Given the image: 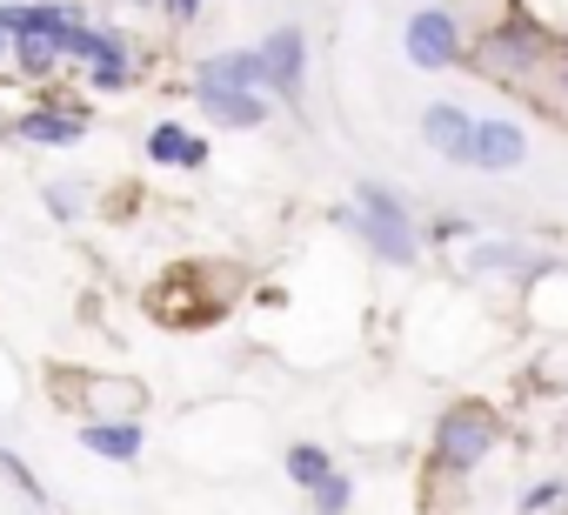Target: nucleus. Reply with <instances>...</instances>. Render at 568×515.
Instances as JSON below:
<instances>
[{"label": "nucleus", "instance_id": "nucleus-7", "mask_svg": "<svg viewBox=\"0 0 568 515\" xmlns=\"http://www.w3.org/2000/svg\"><path fill=\"white\" fill-rule=\"evenodd\" d=\"M187 101H194V114L207 128H227V134H261L274 121V108H281L261 88H227V81H194V74H187Z\"/></svg>", "mask_w": 568, "mask_h": 515}, {"label": "nucleus", "instance_id": "nucleus-11", "mask_svg": "<svg viewBox=\"0 0 568 515\" xmlns=\"http://www.w3.org/2000/svg\"><path fill=\"white\" fill-rule=\"evenodd\" d=\"M475 121L481 114H468L462 101H428L422 108V148L448 168H468L475 161Z\"/></svg>", "mask_w": 568, "mask_h": 515}, {"label": "nucleus", "instance_id": "nucleus-14", "mask_svg": "<svg viewBox=\"0 0 568 515\" xmlns=\"http://www.w3.org/2000/svg\"><path fill=\"white\" fill-rule=\"evenodd\" d=\"M462 269L475 282H521V275H548L555 269V254H535L528 241H475L462 254Z\"/></svg>", "mask_w": 568, "mask_h": 515}, {"label": "nucleus", "instance_id": "nucleus-2", "mask_svg": "<svg viewBox=\"0 0 568 515\" xmlns=\"http://www.w3.org/2000/svg\"><path fill=\"white\" fill-rule=\"evenodd\" d=\"M335 228H348L382 269H415L422 254H428V234H422V214L415 201L395 188V181H355V194L335 208Z\"/></svg>", "mask_w": 568, "mask_h": 515}, {"label": "nucleus", "instance_id": "nucleus-3", "mask_svg": "<svg viewBox=\"0 0 568 515\" xmlns=\"http://www.w3.org/2000/svg\"><path fill=\"white\" fill-rule=\"evenodd\" d=\"M501 435H508V422H501V408L495 402H481V395H455L442 415H435V428H428V462H435V475H475L495 448H501Z\"/></svg>", "mask_w": 568, "mask_h": 515}, {"label": "nucleus", "instance_id": "nucleus-9", "mask_svg": "<svg viewBox=\"0 0 568 515\" xmlns=\"http://www.w3.org/2000/svg\"><path fill=\"white\" fill-rule=\"evenodd\" d=\"M94 21L81 0H0V28H8L14 41H48V48H68V34ZM68 61V54H61Z\"/></svg>", "mask_w": 568, "mask_h": 515}, {"label": "nucleus", "instance_id": "nucleus-5", "mask_svg": "<svg viewBox=\"0 0 568 515\" xmlns=\"http://www.w3.org/2000/svg\"><path fill=\"white\" fill-rule=\"evenodd\" d=\"M468 48H475V28L448 0H428V8H415L402 21V61L415 74H455V68H468Z\"/></svg>", "mask_w": 568, "mask_h": 515}, {"label": "nucleus", "instance_id": "nucleus-13", "mask_svg": "<svg viewBox=\"0 0 568 515\" xmlns=\"http://www.w3.org/2000/svg\"><path fill=\"white\" fill-rule=\"evenodd\" d=\"M141 154H148L154 168L201 174V168L214 161V141H207V128H187V121H154V128L141 134Z\"/></svg>", "mask_w": 568, "mask_h": 515}, {"label": "nucleus", "instance_id": "nucleus-6", "mask_svg": "<svg viewBox=\"0 0 568 515\" xmlns=\"http://www.w3.org/2000/svg\"><path fill=\"white\" fill-rule=\"evenodd\" d=\"M94 128V101L68 94V88H41L21 114H14V141L21 148H81V134Z\"/></svg>", "mask_w": 568, "mask_h": 515}, {"label": "nucleus", "instance_id": "nucleus-15", "mask_svg": "<svg viewBox=\"0 0 568 515\" xmlns=\"http://www.w3.org/2000/svg\"><path fill=\"white\" fill-rule=\"evenodd\" d=\"M187 74H194V81H227V88H261V94H267V61H261V48H214V54H201Z\"/></svg>", "mask_w": 568, "mask_h": 515}, {"label": "nucleus", "instance_id": "nucleus-24", "mask_svg": "<svg viewBox=\"0 0 568 515\" xmlns=\"http://www.w3.org/2000/svg\"><path fill=\"white\" fill-rule=\"evenodd\" d=\"M0 74H14V34L0 28Z\"/></svg>", "mask_w": 568, "mask_h": 515}, {"label": "nucleus", "instance_id": "nucleus-17", "mask_svg": "<svg viewBox=\"0 0 568 515\" xmlns=\"http://www.w3.org/2000/svg\"><path fill=\"white\" fill-rule=\"evenodd\" d=\"M0 475H8V482H14L34 508H48V482H41V475H34V462H28V455H14L8 442H0Z\"/></svg>", "mask_w": 568, "mask_h": 515}, {"label": "nucleus", "instance_id": "nucleus-25", "mask_svg": "<svg viewBox=\"0 0 568 515\" xmlns=\"http://www.w3.org/2000/svg\"><path fill=\"white\" fill-rule=\"evenodd\" d=\"M8 141H14V114H8V108H0V148H8Z\"/></svg>", "mask_w": 568, "mask_h": 515}, {"label": "nucleus", "instance_id": "nucleus-18", "mask_svg": "<svg viewBox=\"0 0 568 515\" xmlns=\"http://www.w3.org/2000/svg\"><path fill=\"white\" fill-rule=\"evenodd\" d=\"M41 208H48L61 228H74V221L88 214V194H81L74 181H48V188H41Z\"/></svg>", "mask_w": 568, "mask_h": 515}, {"label": "nucleus", "instance_id": "nucleus-19", "mask_svg": "<svg viewBox=\"0 0 568 515\" xmlns=\"http://www.w3.org/2000/svg\"><path fill=\"white\" fill-rule=\"evenodd\" d=\"M308 508H315V515H348V508H355V475H342V468H335V475L308 495Z\"/></svg>", "mask_w": 568, "mask_h": 515}, {"label": "nucleus", "instance_id": "nucleus-26", "mask_svg": "<svg viewBox=\"0 0 568 515\" xmlns=\"http://www.w3.org/2000/svg\"><path fill=\"white\" fill-rule=\"evenodd\" d=\"M462 8H495V14H501V8H508V0H462Z\"/></svg>", "mask_w": 568, "mask_h": 515}, {"label": "nucleus", "instance_id": "nucleus-23", "mask_svg": "<svg viewBox=\"0 0 568 515\" xmlns=\"http://www.w3.org/2000/svg\"><path fill=\"white\" fill-rule=\"evenodd\" d=\"M161 14H168L174 28H194V21L207 14V0H161Z\"/></svg>", "mask_w": 568, "mask_h": 515}, {"label": "nucleus", "instance_id": "nucleus-21", "mask_svg": "<svg viewBox=\"0 0 568 515\" xmlns=\"http://www.w3.org/2000/svg\"><path fill=\"white\" fill-rule=\"evenodd\" d=\"M422 234H428V241H468V234H475V228H468V221H462V214H435V221H428V228H422Z\"/></svg>", "mask_w": 568, "mask_h": 515}, {"label": "nucleus", "instance_id": "nucleus-27", "mask_svg": "<svg viewBox=\"0 0 568 515\" xmlns=\"http://www.w3.org/2000/svg\"><path fill=\"white\" fill-rule=\"evenodd\" d=\"M128 8H161V0H128Z\"/></svg>", "mask_w": 568, "mask_h": 515}, {"label": "nucleus", "instance_id": "nucleus-20", "mask_svg": "<svg viewBox=\"0 0 568 515\" xmlns=\"http://www.w3.org/2000/svg\"><path fill=\"white\" fill-rule=\"evenodd\" d=\"M555 502H568V475H541V482H528V488L515 495L521 515H541V508H555Z\"/></svg>", "mask_w": 568, "mask_h": 515}, {"label": "nucleus", "instance_id": "nucleus-22", "mask_svg": "<svg viewBox=\"0 0 568 515\" xmlns=\"http://www.w3.org/2000/svg\"><path fill=\"white\" fill-rule=\"evenodd\" d=\"M541 108H555V114H568V48L555 54V81H548V101Z\"/></svg>", "mask_w": 568, "mask_h": 515}, {"label": "nucleus", "instance_id": "nucleus-16", "mask_svg": "<svg viewBox=\"0 0 568 515\" xmlns=\"http://www.w3.org/2000/svg\"><path fill=\"white\" fill-rule=\"evenodd\" d=\"M281 468H288V482L302 495H315L335 475V455H328V442H288V448H281Z\"/></svg>", "mask_w": 568, "mask_h": 515}, {"label": "nucleus", "instance_id": "nucleus-10", "mask_svg": "<svg viewBox=\"0 0 568 515\" xmlns=\"http://www.w3.org/2000/svg\"><path fill=\"white\" fill-rule=\"evenodd\" d=\"M528 154H535V141H528V121H515V114H481L475 121V174H521L528 168Z\"/></svg>", "mask_w": 568, "mask_h": 515}, {"label": "nucleus", "instance_id": "nucleus-8", "mask_svg": "<svg viewBox=\"0 0 568 515\" xmlns=\"http://www.w3.org/2000/svg\"><path fill=\"white\" fill-rule=\"evenodd\" d=\"M254 48H261V61H267V94H274L281 108H302V94H308V28H302V21H281V28H267Z\"/></svg>", "mask_w": 568, "mask_h": 515}, {"label": "nucleus", "instance_id": "nucleus-29", "mask_svg": "<svg viewBox=\"0 0 568 515\" xmlns=\"http://www.w3.org/2000/svg\"><path fill=\"white\" fill-rule=\"evenodd\" d=\"M0 88H8V74H0Z\"/></svg>", "mask_w": 568, "mask_h": 515}, {"label": "nucleus", "instance_id": "nucleus-12", "mask_svg": "<svg viewBox=\"0 0 568 515\" xmlns=\"http://www.w3.org/2000/svg\"><path fill=\"white\" fill-rule=\"evenodd\" d=\"M74 442L114 468H134L148 455V422L141 415H88V422H74Z\"/></svg>", "mask_w": 568, "mask_h": 515}, {"label": "nucleus", "instance_id": "nucleus-28", "mask_svg": "<svg viewBox=\"0 0 568 515\" xmlns=\"http://www.w3.org/2000/svg\"><path fill=\"white\" fill-rule=\"evenodd\" d=\"M561 402H568V375H561Z\"/></svg>", "mask_w": 568, "mask_h": 515}, {"label": "nucleus", "instance_id": "nucleus-4", "mask_svg": "<svg viewBox=\"0 0 568 515\" xmlns=\"http://www.w3.org/2000/svg\"><path fill=\"white\" fill-rule=\"evenodd\" d=\"M61 54H68V74L81 81V94H128V88L141 81V48H134V34H121V28H108V21H81Z\"/></svg>", "mask_w": 568, "mask_h": 515}, {"label": "nucleus", "instance_id": "nucleus-1", "mask_svg": "<svg viewBox=\"0 0 568 515\" xmlns=\"http://www.w3.org/2000/svg\"><path fill=\"white\" fill-rule=\"evenodd\" d=\"M555 54L561 41L548 28H535L521 8H501L488 28H475V48H468V68L488 81V88H508V94H548L555 81Z\"/></svg>", "mask_w": 568, "mask_h": 515}]
</instances>
